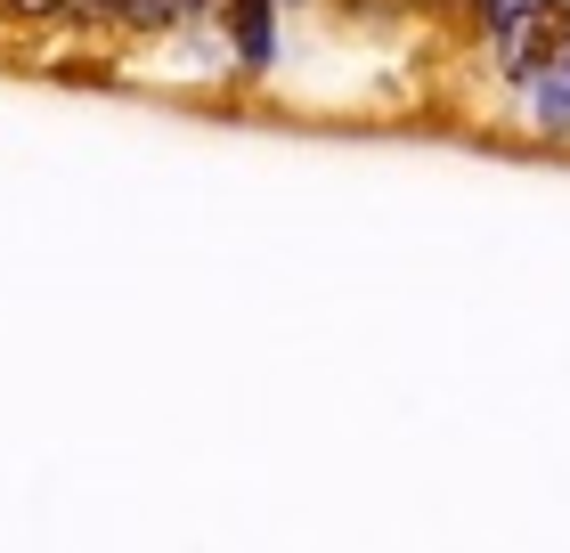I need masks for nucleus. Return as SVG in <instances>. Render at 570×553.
Returning a JSON list of instances; mask_svg holds the SVG:
<instances>
[{"instance_id": "obj_1", "label": "nucleus", "mask_w": 570, "mask_h": 553, "mask_svg": "<svg viewBox=\"0 0 570 553\" xmlns=\"http://www.w3.org/2000/svg\"><path fill=\"white\" fill-rule=\"evenodd\" d=\"M277 0H220V41L237 49V73H269L277 66Z\"/></svg>"}, {"instance_id": "obj_2", "label": "nucleus", "mask_w": 570, "mask_h": 553, "mask_svg": "<svg viewBox=\"0 0 570 553\" xmlns=\"http://www.w3.org/2000/svg\"><path fill=\"white\" fill-rule=\"evenodd\" d=\"M179 0H115V33H131V41H164V33H179Z\"/></svg>"}, {"instance_id": "obj_3", "label": "nucleus", "mask_w": 570, "mask_h": 553, "mask_svg": "<svg viewBox=\"0 0 570 553\" xmlns=\"http://www.w3.org/2000/svg\"><path fill=\"white\" fill-rule=\"evenodd\" d=\"M530 130H547V139H570V73H538L530 82Z\"/></svg>"}, {"instance_id": "obj_4", "label": "nucleus", "mask_w": 570, "mask_h": 553, "mask_svg": "<svg viewBox=\"0 0 570 553\" xmlns=\"http://www.w3.org/2000/svg\"><path fill=\"white\" fill-rule=\"evenodd\" d=\"M0 24H17V33H41V24H66V0H0Z\"/></svg>"}, {"instance_id": "obj_5", "label": "nucleus", "mask_w": 570, "mask_h": 553, "mask_svg": "<svg viewBox=\"0 0 570 553\" xmlns=\"http://www.w3.org/2000/svg\"><path fill=\"white\" fill-rule=\"evenodd\" d=\"M66 24L73 33H98V24H115V0H66Z\"/></svg>"}, {"instance_id": "obj_6", "label": "nucleus", "mask_w": 570, "mask_h": 553, "mask_svg": "<svg viewBox=\"0 0 570 553\" xmlns=\"http://www.w3.org/2000/svg\"><path fill=\"white\" fill-rule=\"evenodd\" d=\"M179 17H188V24H204V17H220V0H179Z\"/></svg>"}, {"instance_id": "obj_7", "label": "nucleus", "mask_w": 570, "mask_h": 553, "mask_svg": "<svg viewBox=\"0 0 570 553\" xmlns=\"http://www.w3.org/2000/svg\"><path fill=\"white\" fill-rule=\"evenodd\" d=\"M277 9H309V0H277Z\"/></svg>"}]
</instances>
